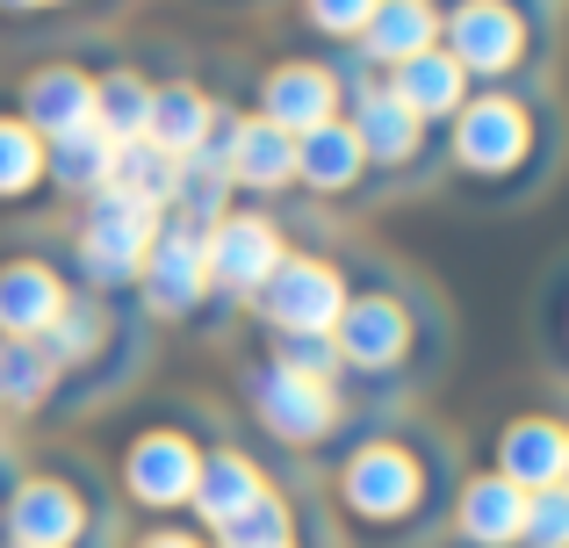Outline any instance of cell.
<instances>
[{
    "label": "cell",
    "mask_w": 569,
    "mask_h": 548,
    "mask_svg": "<svg viewBox=\"0 0 569 548\" xmlns=\"http://www.w3.org/2000/svg\"><path fill=\"white\" fill-rule=\"evenodd\" d=\"M455 491H461L455 448L432 426L382 411L332 462V527L353 548H426L447 535Z\"/></svg>",
    "instance_id": "obj_1"
},
{
    "label": "cell",
    "mask_w": 569,
    "mask_h": 548,
    "mask_svg": "<svg viewBox=\"0 0 569 548\" xmlns=\"http://www.w3.org/2000/svg\"><path fill=\"white\" fill-rule=\"evenodd\" d=\"M332 347H339V397L353 411H368V419H382V411H397L411 390H426L440 376L447 347H455V325H447L440 296L418 275L368 260V268H353Z\"/></svg>",
    "instance_id": "obj_2"
},
{
    "label": "cell",
    "mask_w": 569,
    "mask_h": 548,
    "mask_svg": "<svg viewBox=\"0 0 569 548\" xmlns=\"http://www.w3.org/2000/svg\"><path fill=\"white\" fill-rule=\"evenodd\" d=\"M569 130L548 87H476L461 116L447 123V173L461 202L476 210H519L562 173Z\"/></svg>",
    "instance_id": "obj_3"
},
{
    "label": "cell",
    "mask_w": 569,
    "mask_h": 548,
    "mask_svg": "<svg viewBox=\"0 0 569 548\" xmlns=\"http://www.w3.org/2000/svg\"><path fill=\"white\" fill-rule=\"evenodd\" d=\"M238 397H246L252 426H260L274 448L303 455V462H318V469H332L368 426V411H353L347 397H339V382L281 368V361H267V353H252V361L238 368Z\"/></svg>",
    "instance_id": "obj_4"
},
{
    "label": "cell",
    "mask_w": 569,
    "mask_h": 548,
    "mask_svg": "<svg viewBox=\"0 0 569 548\" xmlns=\"http://www.w3.org/2000/svg\"><path fill=\"white\" fill-rule=\"evenodd\" d=\"M0 541H14V548H116V498L87 462L51 455L43 469H22L8 484Z\"/></svg>",
    "instance_id": "obj_5"
},
{
    "label": "cell",
    "mask_w": 569,
    "mask_h": 548,
    "mask_svg": "<svg viewBox=\"0 0 569 548\" xmlns=\"http://www.w3.org/2000/svg\"><path fill=\"white\" fill-rule=\"evenodd\" d=\"M440 51L476 87H541L556 58L541 0H447L440 8Z\"/></svg>",
    "instance_id": "obj_6"
},
{
    "label": "cell",
    "mask_w": 569,
    "mask_h": 548,
    "mask_svg": "<svg viewBox=\"0 0 569 548\" xmlns=\"http://www.w3.org/2000/svg\"><path fill=\"white\" fill-rule=\"evenodd\" d=\"M332 66H339V80H347V130L361 138L376 188H426V181H440L447 173V130L418 123V116L382 87V72H368L353 51H339Z\"/></svg>",
    "instance_id": "obj_7"
},
{
    "label": "cell",
    "mask_w": 569,
    "mask_h": 548,
    "mask_svg": "<svg viewBox=\"0 0 569 548\" xmlns=\"http://www.w3.org/2000/svg\"><path fill=\"white\" fill-rule=\"evenodd\" d=\"M152 239H159V210H144V202L101 188V196H87L80 217H72L66 268H72V281H80L87 296H130L138 275H144Z\"/></svg>",
    "instance_id": "obj_8"
},
{
    "label": "cell",
    "mask_w": 569,
    "mask_h": 548,
    "mask_svg": "<svg viewBox=\"0 0 569 548\" xmlns=\"http://www.w3.org/2000/svg\"><path fill=\"white\" fill-rule=\"evenodd\" d=\"M202 455H209V440L194 434L181 411L144 419V426H130L123 455H116V491H123V506H138L144 520H173V512H188V498H194Z\"/></svg>",
    "instance_id": "obj_9"
},
{
    "label": "cell",
    "mask_w": 569,
    "mask_h": 548,
    "mask_svg": "<svg viewBox=\"0 0 569 548\" xmlns=\"http://www.w3.org/2000/svg\"><path fill=\"white\" fill-rule=\"evenodd\" d=\"M202 253H209V289H217L223 310H252V296L274 281V268L296 253L281 217L267 202H231L217 225L202 231Z\"/></svg>",
    "instance_id": "obj_10"
},
{
    "label": "cell",
    "mask_w": 569,
    "mask_h": 548,
    "mask_svg": "<svg viewBox=\"0 0 569 548\" xmlns=\"http://www.w3.org/2000/svg\"><path fill=\"white\" fill-rule=\"evenodd\" d=\"M144 325H202V310H217V289H209V253H202V225L188 217H159V239L144 253V275L130 289Z\"/></svg>",
    "instance_id": "obj_11"
},
{
    "label": "cell",
    "mask_w": 569,
    "mask_h": 548,
    "mask_svg": "<svg viewBox=\"0 0 569 548\" xmlns=\"http://www.w3.org/2000/svg\"><path fill=\"white\" fill-rule=\"evenodd\" d=\"M347 289H353V260L289 253L274 281L252 296V318H260V332H332L339 310H347Z\"/></svg>",
    "instance_id": "obj_12"
},
{
    "label": "cell",
    "mask_w": 569,
    "mask_h": 548,
    "mask_svg": "<svg viewBox=\"0 0 569 548\" xmlns=\"http://www.w3.org/2000/svg\"><path fill=\"white\" fill-rule=\"evenodd\" d=\"M80 296L72 268L51 253V246H14L0 253V339H43L66 303Z\"/></svg>",
    "instance_id": "obj_13"
},
{
    "label": "cell",
    "mask_w": 569,
    "mask_h": 548,
    "mask_svg": "<svg viewBox=\"0 0 569 548\" xmlns=\"http://www.w3.org/2000/svg\"><path fill=\"white\" fill-rule=\"evenodd\" d=\"M252 116L289 130V138H303V130L347 116V80H339L332 58H274L260 72V87H252Z\"/></svg>",
    "instance_id": "obj_14"
},
{
    "label": "cell",
    "mask_w": 569,
    "mask_h": 548,
    "mask_svg": "<svg viewBox=\"0 0 569 548\" xmlns=\"http://www.w3.org/2000/svg\"><path fill=\"white\" fill-rule=\"evenodd\" d=\"M296 188H303L310 202H325V210H339V202H368L376 173H368V152H361V138L347 130V116H332V123H318V130L296 138Z\"/></svg>",
    "instance_id": "obj_15"
},
{
    "label": "cell",
    "mask_w": 569,
    "mask_h": 548,
    "mask_svg": "<svg viewBox=\"0 0 569 548\" xmlns=\"http://www.w3.org/2000/svg\"><path fill=\"white\" fill-rule=\"evenodd\" d=\"M14 116H22L43 145L87 130V123H94V72L72 66V58H43V66H29L22 87H14Z\"/></svg>",
    "instance_id": "obj_16"
},
{
    "label": "cell",
    "mask_w": 569,
    "mask_h": 548,
    "mask_svg": "<svg viewBox=\"0 0 569 548\" xmlns=\"http://www.w3.org/2000/svg\"><path fill=\"white\" fill-rule=\"evenodd\" d=\"M217 152H223L231 188H238V196H252V202H274V196H289V188H296V138H289V130H274V123H260V116H231L223 138H217Z\"/></svg>",
    "instance_id": "obj_17"
},
{
    "label": "cell",
    "mask_w": 569,
    "mask_h": 548,
    "mask_svg": "<svg viewBox=\"0 0 569 548\" xmlns=\"http://www.w3.org/2000/svg\"><path fill=\"white\" fill-rule=\"evenodd\" d=\"M562 448H569V419H556V411H519L490 440V469L533 498L548 484H562Z\"/></svg>",
    "instance_id": "obj_18"
},
{
    "label": "cell",
    "mask_w": 569,
    "mask_h": 548,
    "mask_svg": "<svg viewBox=\"0 0 569 548\" xmlns=\"http://www.w3.org/2000/svg\"><path fill=\"white\" fill-rule=\"evenodd\" d=\"M519 527H527V491H519V484H505L498 469L461 477L455 512H447L455 548H519Z\"/></svg>",
    "instance_id": "obj_19"
},
{
    "label": "cell",
    "mask_w": 569,
    "mask_h": 548,
    "mask_svg": "<svg viewBox=\"0 0 569 548\" xmlns=\"http://www.w3.org/2000/svg\"><path fill=\"white\" fill-rule=\"evenodd\" d=\"M223 123H231V109H217L209 87L159 80L152 87V130H144V138H152L167 159H194V152H209V145L223 138Z\"/></svg>",
    "instance_id": "obj_20"
},
{
    "label": "cell",
    "mask_w": 569,
    "mask_h": 548,
    "mask_svg": "<svg viewBox=\"0 0 569 548\" xmlns=\"http://www.w3.org/2000/svg\"><path fill=\"white\" fill-rule=\"evenodd\" d=\"M440 8L447 0H376L361 43H353V58H361L368 72H397L403 58H418V51L440 43Z\"/></svg>",
    "instance_id": "obj_21"
},
{
    "label": "cell",
    "mask_w": 569,
    "mask_h": 548,
    "mask_svg": "<svg viewBox=\"0 0 569 548\" xmlns=\"http://www.w3.org/2000/svg\"><path fill=\"white\" fill-rule=\"evenodd\" d=\"M382 87L418 116V123H432V130H447L461 116V101L476 94V80L440 51V43H432V51H418V58H403L397 72H382Z\"/></svg>",
    "instance_id": "obj_22"
},
{
    "label": "cell",
    "mask_w": 569,
    "mask_h": 548,
    "mask_svg": "<svg viewBox=\"0 0 569 548\" xmlns=\"http://www.w3.org/2000/svg\"><path fill=\"white\" fill-rule=\"evenodd\" d=\"M109 167H116V145L101 138L94 123L72 130V138H51L43 145V181H51V202H87L109 188Z\"/></svg>",
    "instance_id": "obj_23"
},
{
    "label": "cell",
    "mask_w": 569,
    "mask_h": 548,
    "mask_svg": "<svg viewBox=\"0 0 569 548\" xmlns=\"http://www.w3.org/2000/svg\"><path fill=\"white\" fill-rule=\"evenodd\" d=\"M0 411L8 419L58 411V361L43 353V339H0Z\"/></svg>",
    "instance_id": "obj_24"
},
{
    "label": "cell",
    "mask_w": 569,
    "mask_h": 548,
    "mask_svg": "<svg viewBox=\"0 0 569 548\" xmlns=\"http://www.w3.org/2000/svg\"><path fill=\"white\" fill-rule=\"evenodd\" d=\"M51 196L43 181V138L14 109H0V217H29Z\"/></svg>",
    "instance_id": "obj_25"
},
{
    "label": "cell",
    "mask_w": 569,
    "mask_h": 548,
    "mask_svg": "<svg viewBox=\"0 0 569 548\" xmlns=\"http://www.w3.org/2000/svg\"><path fill=\"white\" fill-rule=\"evenodd\" d=\"M152 87L159 80H144L138 66L94 72V130H101V138H109V145L144 138V130H152Z\"/></svg>",
    "instance_id": "obj_26"
},
{
    "label": "cell",
    "mask_w": 569,
    "mask_h": 548,
    "mask_svg": "<svg viewBox=\"0 0 569 548\" xmlns=\"http://www.w3.org/2000/svg\"><path fill=\"white\" fill-rule=\"evenodd\" d=\"M109 188H116V196H130V202H144V210H159V217H167V210H173V188H181V159H167L152 138H130V145H116Z\"/></svg>",
    "instance_id": "obj_27"
},
{
    "label": "cell",
    "mask_w": 569,
    "mask_h": 548,
    "mask_svg": "<svg viewBox=\"0 0 569 548\" xmlns=\"http://www.w3.org/2000/svg\"><path fill=\"white\" fill-rule=\"evenodd\" d=\"M533 339H541V361L569 382V253L548 268L541 296H533Z\"/></svg>",
    "instance_id": "obj_28"
},
{
    "label": "cell",
    "mask_w": 569,
    "mask_h": 548,
    "mask_svg": "<svg viewBox=\"0 0 569 548\" xmlns=\"http://www.w3.org/2000/svg\"><path fill=\"white\" fill-rule=\"evenodd\" d=\"M519 548H569V491L548 484V491L527 498V527H519Z\"/></svg>",
    "instance_id": "obj_29"
},
{
    "label": "cell",
    "mask_w": 569,
    "mask_h": 548,
    "mask_svg": "<svg viewBox=\"0 0 569 548\" xmlns=\"http://www.w3.org/2000/svg\"><path fill=\"white\" fill-rule=\"evenodd\" d=\"M368 14H376V0H303V22L318 29L325 43H339V51H353V43H361Z\"/></svg>",
    "instance_id": "obj_30"
},
{
    "label": "cell",
    "mask_w": 569,
    "mask_h": 548,
    "mask_svg": "<svg viewBox=\"0 0 569 548\" xmlns=\"http://www.w3.org/2000/svg\"><path fill=\"white\" fill-rule=\"evenodd\" d=\"M260 548H339V527H332V512H318V506H303L296 512V527L281 541H260Z\"/></svg>",
    "instance_id": "obj_31"
},
{
    "label": "cell",
    "mask_w": 569,
    "mask_h": 548,
    "mask_svg": "<svg viewBox=\"0 0 569 548\" xmlns=\"http://www.w3.org/2000/svg\"><path fill=\"white\" fill-rule=\"evenodd\" d=\"M123 548H209V535H194V527H181V520H152V527H138Z\"/></svg>",
    "instance_id": "obj_32"
},
{
    "label": "cell",
    "mask_w": 569,
    "mask_h": 548,
    "mask_svg": "<svg viewBox=\"0 0 569 548\" xmlns=\"http://www.w3.org/2000/svg\"><path fill=\"white\" fill-rule=\"evenodd\" d=\"M43 8H66V0H0V14H43Z\"/></svg>",
    "instance_id": "obj_33"
},
{
    "label": "cell",
    "mask_w": 569,
    "mask_h": 548,
    "mask_svg": "<svg viewBox=\"0 0 569 548\" xmlns=\"http://www.w3.org/2000/svg\"><path fill=\"white\" fill-rule=\"evenodd\" d=\"M8 484H14V477H8V455H0V506H8Z\"/></svg>",
    "instance_id": "obj_34"
},
{
    "label": "cell",
    "mask_w": 569,
    "mask_h": 548,
    "mask_svg": "<svg viewBox=\"0 0 569 548\" xmlns=\"http://www.w3.org/2000/svg\"><path fill=\"white\" fill-rule=\"evenodd\" d=\"M562 491H569V448H562Z\"/></svg>",
    "instance_id": "obj_35"
},
{
    "label": "cell",
    "mask_w": 569,
    "mask_h": 548,
    "mask_svg": "<svg viewBox=\"0 0 569 548\" xmlns=\"http://www.w3.org/2000/svg\"><path fill=\"white\" fill-rule=\"evenodd\" d=\"M0 548H14V541H0Z\"/></svg>",
    "instance_id": "obj_36"
}]
</instances>
